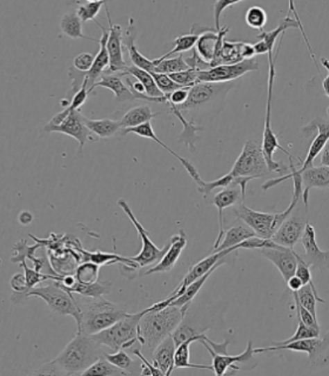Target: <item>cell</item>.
<instances>
[{
  "mask_svg": "<svg viewBox=\"0 0 329 376\" xmlns=\"http://www.w3.org/2000/svg\"><path fill=\"white\" fill-rule=\"evenodd\" d=\"M147 312H149V308L135 314L128 313L125 318L119 320L118 322H115L113 326L108 327L106 329L91 336L101 346L108 347L113 352L128 350L139 342V325L142 316Z\"/></svg>",
  "mask_w": 329,
  "mask_h": 376,
  "instance_id": "obj_6",
  "label": "cell"
},
{
  "mask_svg": "<svg viewBox=\"0 0 329 376\" xmlns=\"http://www.w3.org/2000/svg\"><path fill=\"white\" fill-rule=\"evenodd\" d=\"M10 286L13 289V292L24 293L26 291L27 282L25 273H17L11 277Z\"/></svg>",
  "mask_w": 329,
  "mask_h": 376,
  "instance_id": "obj_56",
  "label": "cell"
},
{
  "mask_svg": "<svg viewBox=\"0 0 329 376\" xmlns=\"http://www.w3.org/2000/svg\"><path fill=\"white\" fill-rule=\"evenodd\" d=\"M200 343H203V346L206 347L207 350L211 354L212 370L214 372L215 375H225L228 369L248 370L246 367L253 369L255 368V366H257L258 362L254 361V348H253L252 341H248L245 352L239 354V355L217 353L206 341H201Z\"/></svg>",
  "mask_w": 329,
  "mask_h": 376,
  "instance_id": "obj_9",
  "label": "cell"
},
{
  "mask_svg": "<svg viewBox=\"0 0 329 376\" xmlns=\"http://www.w3.org/2000/svg\"><path fill=\"white\" fill-rule=\"evenodd\" d=\"M320 336V332L315 331L314 328L307 326L301 320L298 319V328L295 334L292 338L285 340V341H276L273 342V346H279V345H286L289 342L298 341V340H303V338H317Z\"/></svg>",
  "mask_w": 329,
  "mask_h": 376,
  "instance_id": "obj_49",
  "label": "cell"
},
{
  "mask_svg": "<svg viewBox=\"0 0 329 376\" xmlns=\"http://www.w3.org/2000/svg\"><path fill=\"white\" fill-rule=\"evenodd\" d=\"M295 301V306H296V316L298 319L301 320L305 325L314 328L315 331L320 332V326H319L318 318L314 316L310 311H307L306 308L301 306V304L298 300Z\"/></svg>",
  "mask_w": 329,
  "mask_h": 376,
  "instance_id": "obj_52",
  "label": "cell"
},
{
  "mask_svg": "<svg viewBox=\"0 0 329 376\" xmlns=\"http://www.w3.org/2000/svg\"><path fill=\"white\" fill-rule=\"evenodd\" d=\"M187 246V236L184 231L181 229L178 234L171 238V246L169 251L164 253V256L155 266L151 267L149 270H146L142 275H149L154 273H167L176 266V261L181 256V253Z\"/></svg>",
  "mask_w": 329,
  "mask_h": 376,
  "instance_id": "obj_22",
  "label": "cell"
},
{
  "mask_svg": "<svg viewBox=\"0 0 329 376\" xmlns=\"http://www.w3.org/2000/svg\"><path fill=\"white\" fill-rule=\"evenodd\" d=\"M228 256H230V254L227 255L226 258L222 259L221 261L217 266L213 267L210 272H207L203 277H199L194 282H192L191 285L185 289V292L181 294L180 297L176 299V300L173 301L172 304H174V306H178V307L184 308L185 311L187 312L188 309H189V306H191L192 301L198 295V293L200 292L201 287L205 285V282L208 280V277H211L212 274L214 273L215 270H218L219 267L222 266L223 263H230V261H227Z\"/></svg>",
  "mask_w": 329,
  "mask_h": 376,
  "instance_id": "obj_30",
  "label": "cell"
},
{
  "mask_svg": "<svg viewBox=\"0 0 329 376\" xmlns=\"http://www.w3.org/2000/svg\"><path fill=\"white\" fill-rule=\"evenodd\" d=\"M105 357L108 361L112 362L113 365L117 366L118 368L123 369L124 372L127 373V375L133 374V375H142V362L135 361L132 357L124 352V350H117L115 353H105Z\"/></svg>",
  "mask_w": 329,
  "mask_h": 376,
  "instance_id": "obj_36",
  "label": "cell"
},
{
  "mask_svg": "<svg viewBox=\"0 0 329 376\" xmlns=\"http://www.w3.org/2000/svg\"><path fill=\"white\" fill-rule=\"evenodd\" d=\"M193 341L187 340L183 342L180 346L176 347V354H174V368H198L210 369L212 370V366L196 365L189 361V347Z\"/></svg>",
  "mask_w": 329,
  "mask_h": 376,
  "instance_id": "obj_40",
  "label": "cell"
},
{
  "mask_svg": "<svg viewBox=\"0 0 329 376\" xmlns=\"http://www.w3.org/2000/svg\"><path fill=\"white\" fill-rule=\"evenodd\" d=\"M47 133H62L69 137L74 138L79 144V154L83 153L85 144L88 140H93L92 132L87 129L85 124V115L81 113V110L72 111L71 113L66 117L65 120L59 124V125L52 126L47 124L44 129Z\"/></svg>",
  "mask_w": 329,
  "mask_h": 376,
  "instance_id": "obj_12",
  "label": "cell"
},
{
  "mask_svg": "<svg viewBox=\"0 0 329 376\" xmlns=\"http://www.w3.org/2000/svg\"><path fill=\"white\" fill-rule=\"evenodd\" d=\"M198 73H199L198 70L189 69L183 71V72L173 73L169 76L174 83L180 85L181 88H191L199 83Z\"/></svg>",
  "mask_w": 329,
  "mask_h": 376,
  "instance_id": "obj_50",
  "label": "cell"
},
{
  "mask_svg": "<svg viewBox=\"0 0 329 376\" xmlns=\"http://www.w3.org/2000/svg\"><path fill=\"white\" fill-rule=\"evenodd\" d=\"M187 312L184 308L174 304H169L161 309H154L151 306L139 325V343L142 350L153 354L161 342L174 333Z\"/></svg>",
  "mask_w": 329,
  "mask_h": 376,
  "instance_id": "obj_2",
  "label": "cell"
},
{
  "mask_svg": "<svg viewBox=\"0 0 329 376\" xmlns=\"http://www.w3.org/2000/svg\"><path fill=\"white\" fill-rule=\"evenodd\" d=\"M81 312V327L77 333L94 335L113 326L128 313L118 306L101 297H83L72 293Z\"/></svg>",
  "mask_w": 329,
  "mask_h": 376,
  "instance_id": "obj_3",
  "label": "cell"
},
{
  "mask_svg": "<svg viewBox=\"0 0 329 376\" xmlns=\"http://www.w3.org/2000/svg\"><path fill=\"white\" fill-rule=\"evenodd\" d=\"M269 173L271 171L262 152V145L251 139L246 141L230 174L233 175L234 178L258 179Z\"/></svg>",
  "mask_w": 329,
  "mask_h": 376,
  "instance_id": "obj_7",
  "label": "cell"
},
{
  "mask_svg": "<svg viewBox=\"0 0 329 376\" xmlns=\"http://www.w3.org/2000/svg\"><path fill=\"white\" fill-rule=\"evenodd\" d=\"M85 124L93 134H96V137L101 138V139L115 137V134L121 129L120 122H115L111 119L92 120V119L85 117Z\"/></svg>",
  "mask_w": 329,
  "mask_h": 376,
  "instance_id": "obj_37",
  "label": "cell"
},
{
  "mask_svg": "<svg viewBox=\"0 0 329 376\" xmlns=\"http://www.w3.org/2000/svg\"><path fill=\"white\" fill-rule=\"evenodd\" d=\"M321 154V165L322 166H327L329 167V139L327 142H326L325 147L322 149Z\"/></svg>",
  "mask_w": 329,
  "mask_h": 376,
  "instance_id": "obj_60",
  "label": "cell"
},
{
  "mask_svg": "<svg viewBox=\"0 0 329 376\" xmlns=\"http://www.w3.org/2000/svg\"><path fill=\"white\" fill-rule=\"evenodd\" d=\"M96 56L91 54H81L73 60V67H76L81 72H88L92 69Z\"/></svg>",
  "mask_w": 329,
  "mask_h": 376,
  "instance_id": "obj_53",
  "label": "cell"
},
{
  "mask_svg": "<svg viewBox=\"0 0 329 376\" xmlns=\"http://www.w3.org/2000/svg\"><path fill=\"white\" fill-rule=\"evenodd\" d=\"M152 76H153L155 83H157L158 88H160V91L166 95H171L173 92L176 91V90H180V85L176 84L174 83L171 78H169V74H162V73H151Z\"/></svg>",
  "mask_w": 329,
  "mask_h": 376,
  "instance_id": "obj_51",
  "label": "cell"
},
{
  "mask_svg": "<svg viewBox=\"0 0 329 376\" xmlns=\"http://www.w3.org/2000/svg\"><path fill=\"white\" fill-rule=\"evenodd\" d=\"M228 27H222L221 30L211 31L200 35L199 40L196 42V50L199 54V57L203 61L211 64L214 61L217 54L221 49L222 42L225 40L227 33H228Z\"/></svg>",
  "mask_w": 329,
  "mask_h": 376,
  "instance_id": "obj_25",
  "label": "cell"
},
{
  "mask_svg": "<svg viewBox=\"0 0 329 376\" xmlns=\"http://www.w3.org/2000/svg\"><path fill=\"white\" fill-rule=\"evenodd\" d=\"M189 90L191 88H180V90H176L171 95H166V99H167V105H174V106H181L183 104L186 103L188 99V95H189Z\"/></svg>",
  "mask_w": 329,
  "mask_h": 376,
  "instance_id": "obj_54",
  "label": "cell"
},
{
  "mask_svg": "<svg viewBox=\"0 0 329 376\" xmlns=\"http://www.w3.org/2000/svg\"><path fill=\"white\" fill-rule=\"evenodd\" d=\"M292 295L294 297V300H298L301 306L306 308L307 311H310L314 316H317V302L318 297L314 294V291L310 285L303 286V288L298 292L292 293Z\"/></svg>",
  "mask_w": 329,
  "mask_h": 376,
  "instance_id": "obj_44",
  "label": "cell"
},
{
  "mask_svg": "<svg viewBox=\"0 0 329 376\" xmlns=\"http://www.w3.org/2000/svg\"><path fill=\"white\" fill-rule=\"evenodd\" d=\"M282 37L280 38L279 45H278V50H276V57L273 58V52L268 54V61H269V73H268V97H267V106H266V117H264V138H262V152H264V158L268 163V167L271 173L276 172V173H280V172L286 171L288 167H285L281 163H276L273 160L274 153L276 149L282 151L286 156L289 158V160L294 159V156H292L291 153L283 149L282 146L279 144V139L274 132H273L272 125H271V117H272V99H273V88H274V80H276V59H278V54L280 52V47L282 44Z\"/></svg>",
  "mask_w": 329,
  "mask_h": 376,
  "instance_id": "obj_4",
  "label": "cell"
},
{
  "mask_svg": "<svg viewBox=\"0 0 329 376\" xmlns=\"http://www.w3.org/2000/svg\"><path fill=\"white\" fill-rule=\"evenodd\" d=\"M235 251H239V250L237 248H228L225 251L217 252V253L214 252L213 254L208 255L206 258L203 259L201 261H199L196 265L192 267L191 270H188V273L183 279L180 285L173 291L172 294L167 299H164V302L167 304H172L173 301L180 297L181 294L185 292V289L187 288L192 282H194L199 277H203L207 272H210L213 267L217 266L222 259L226 258L227 255Z\"/></svg>",
  "mask_w": 329,
  "mask_h": 376,
  "instance_id": "obj_13",
  "label": "cell"
},
{
  "mask_svg": "<svg viewBox=\"0 0 329 376\" xmlns=\"http://www.w3.org/2000/svg\"><path fill=\"white\" fill-rule=\"evenodd\" d=\"M153 73H162V74H173V73L183 72L186 70H189L187 63L185 61L184 54H179L176 58H169V59H154Z\"/></svg>",
  "mask_w": 329,
  "mask_h": 376,
  "instance_id": "obj_39",
  "label": "cell"
},
{
  "mask_svg": "<svg viewBox=\"0 0 329 376\" xmlns=\"http://www.w3.org/2000/svg\"><path fill=\"white\" fill-rule=\"evenodd\" d=\"M322 65L325 66V69L328 71V74H327V76H326L325 79H323V83H322V88H323V91H325L326 95L329 98V60H327V59H322Z\"/></svg>",
  "mask_w": 329,
  "mask_h": 376,
  "instance_id": "obj_59",
  "label": "cell"
},
{
  "mask_svg": "<svg viewBox=\"0 0 329 376\" xmlns=\"http://www.w3.org/2000/svg\"><path fill=\"white\" fill-rule=\"evenodd\" d=\"M244 45H245V42H228L225 39L214 61L212 63V67L220 66V65L237 64V63L245 60L244 56H242Z\"/></svg>",
  "mask_w": 329,
  "mask_h": 376,
  "instance_id": "obj_32",
  "label": "cell"
},
{
  "mask_svg": "<svg viewBox=\"0 0 329 376\" xmlns=\"http://www.w3.org/2000/svg\"><path fill=\"white\" fill-rule=\"evenodd\" d=\"M128 133L137 134L139 137L147 138V139L155 141L158 145H160L162 149H166L167 152L171 153L173 156H176V159L180 161L181 165L184 166L185 170L187 171L188 174L191 175L192 179L196 181V186L199 187L203 185V180L201 179V177H200L199 173H198V170H196V167L192 165L191 161L185 159L184 156H179L178 153H176L174 151L169 149L167 145H164V142L155 136V132H154L153 127H152V124H151V122H147V124H144V125L138 126V127H134V129H127L121 131V136H126V134Z\"/></svg>",
  "mask_w": 329,
  "mask_h": 376,
  "instance_id": "obj_21",
  "label": "cell"
},
{
  "mask_svg": "<svg viewBox=\"0 0 329 376\" xmlns=\"http://www.w3.org/2000/svg\"><path fill=\"white\" fill-rule=\"evenodd\" d=\"M253 236H257V234L253 231L252 228H249L248 226H244V224H237V226H233L230 229H227L220 246L217 250H214V252L217 253V252L225 251L228 248L240 250L239 245L249 239V238H253Z\"/></svg>",
  "mask_w": 329,
  "mask_h": 376,
  "instance_id": "obj_31",
  "label": "cell"
},
{
  "mask_svg": "<svg viewBox=\"0 0 329 376\" xmlns=\"http://www.w3.org/2000/svg\"><path fill=\"white\" fill-rule=\"evenodd\" d=\"M198 40H199V35H193V33L178 37L174 40V47H173L172 50L169 51V54H164L159 59H161V60L162 59H169V57H172L173 54H183L184 52L193 50L196 47Z\"/></svg>",
  "mask_w": 329,
  "mask_h": 376,
  "instance_id": "obj_43",
  "label": "cell"
},
{
  "mask_svg": "<svg viewBox=\"0 0 329 376\" xmlns=\"http://www.w3.org/2000/svg\"><path fill=\"white\" fill-rule=\"evenodd\" d=\"M286 284H287L288 288H289L292 293L298 292V291H300L303 287L301 279L296 277V275H293Z\"/></svg>",
  "mask_w": 329,
  "mask_h": 376,
  "instance_id": "obj_57",
  "label": "cell"
},
{
  "mask_svg": "<svg viewBox=\"0 0 329 376\" xmlns=\"http://www.w3.org/2000/svg\"><path fill=\"white\" fill-rule=\"evenodd\" d=\"M124 73L126 74H130L132 78H135V79L140 81L144 88L146 90V95L149 97V98H153V99H166L164 93L160 91V88H158L157 83L154 80L153 76L151 73L147 72V71H144V70L139 69L137 66H128Z\"/></svg>",
  "mask_w": 329,
  "mask_h": 376,
  "instance_id": "obj_34",
  "label": "cell"
},
{
  "mask_svg": "<svg viewBox=\"0 0 329 376\" xmlns=\"http://www.w3.org/2000/svg\"><path fill=\"white\" fill-rule=\"evenodd\" d=\"M118 205L123 209L128 219L132 221L134 227L138 232L139 239L142 240V251L135 256H130L134 263H138L139 268L142 267L155 266L160 261L164 253L169 251L171 246V240L166 243V246L159 248L154 245L153 241L149 238V233L146 231L145 227L139 222L138 219L135 218L130 206L125 200H118Z\"/></svg>",
  "mask_w": 329,
  "mask_h": 376,
  "instance_id": "obj_8",
  "label": "cell"
},
{
  "mask_svg": "<svg viewBox=\"0 0 329 376\" xmlns=\"http://www.w3.org/2000/svg\"><path fill=\"white\" fill-rule=\"evenodd\" d=\"M18 221L22 226H28L33 221V214L28 211H23L22 213L18 215Z\"/></svg>",
  "mask_w": 329,
  "mask_h": 376,
  "instance_id": "obj_58",
  "label": "cell"
},
{
  "mask_svg": "<svg viewBox=\"0 0 329 376\" xmlns=\"http://www.w3.org/2000/svg\"><path fill=\"white\" fill-rule=\"evenodd\" d=\"M169 106L171 112L176 115V118L180 120L181 124L184 126V131H183V133L178 138V141L186 145L188 149H191L192 153L196 152V142L199 139L196 132L203 131V127L196 126L193 122V120L192 122H187L184 115H183V113H181V111L178 110V107L174 106V105H169Z\"/></svg>",
  "mask_w": 329,
  "mask_h": 376,
  "instance_id": "obj_33",
  "label": "cell"
},
{
  "mask_svg": "<svg viewBox=\"0 0 329 376\" xmlns=\"http://www.w3.org/2000/svg\"><path fill=\"white\" fill-rule=\"evenodd\" d=\"M112 284L110 281L81 284L76 282L72 288L65 289L66 292L76 293L83 297H101L111 293Z\"/></svg>",
  "mask_w": 329,
  "mask_h": 376,
  "instance_id": "obj_38",
  "label": "cell"
},
{
  "mask_svg": "<svg viewBox=\"0 0 329 376\" xmlns=\"http://www.w3.org/2000/svg\"><path fill=\"white\" fill-rule=\"evenodd\" d=\"M329 348V334L325 338H303L298 341L289 342L286 345L279 346L266 347L254 350V354L266 353V352H279V350H292L298 353H306L310 357V361L315 365V360L323 357L326 350Z\"/></svg>",
  "mask_w": 329,
  "mask_h": 376,
  "instance_id": "obj_15",
  "label": "cell"
},
{
  "mask_svg": "<svg viewBox=\"0 0 329 376\" xmlns=\"http://www.w3.org/2000/svg\"><path fill=\"white\" fill-rule=\"evenodd\" d=\"M99 265L92 261H84L78 265L77 270L74 272V277L78 282L81 284H93L98 281L99 277Z\"/></svg>",
  "mask_w": 329,
  "mask_h": 376,
  "instance_id": "obj_42",
  "label": "cell"
},
{
  "mask_svg": "<svg viewBox=\"0 0 329 376\" xmlns=\"http://www.w3.org/2000/svg\"><path fill=\"white\" fill-rule=\"evenodd\" d=\"M40 297L47 302L51 311L57 313L59 316H72L77 323V331L81 327V308L78 306L77 301L73 297L72 293L66 292L65 289L56 285L51 281L50 285L45 287H35L26 293H17L12 294V301L18 302L23 297Z\"/></svg>",
  "mask_w": 329,
  "mask_h": 376,
  "instance_id": "obj_5",
  "label": "cell"
},
{
  "mask_svg": "<svg viewBox=\"0 0 329 376\" xmlns=\"http://www.w3.org/2000/svg\"><path fill=\"white\" fill-rule=\"evenodd\" d=\"M296 258H298V266H296V272H295V275L301 279L303 286L310 285V287L313 288L314 294L318 297L319 302L321 304H326V301L320 297V295L318 294V289L315 287L313 282V277H312V272H310V266L308 263L303 260L300 255L296 253Z\"/></svg>",
  "mask_w": 329,
  "mask_h": 376,
  "instance_id": "obj_46",
  "label": "cell"
},
{
  "mask_svg": "<svg viewBox=\"0 0 329 376\" xmlns=\"http://www.w3.org/2000/svg\"><path fill=\"white\" fill-rule=\"evenodd\" d=\"M101 345L91 335L77 333L72 341L53 361L42 366L35 374L42 375H83L86 369L105 355Z\"/></svg>",
  "mask_w": 329,
  "mask_h": 376,
  "instance_id": "obj_1",
  "label": "cell"
},
{
  "mask_svg": "<svg viewBox=\"0 0 329 376\" xmlns=\"http://www.w3.org/2000/svg\"><path fill=\"white\" fill-rule=\"evenodd\" d=\"M60 28L64 35L71 39H87L91 42H100V39L90 38L86 37L83 32V22L78 17L77 12H69L62 15L60 20Z\"/></svg>",
  "mask_w": 329,
  "mask_h": 376,
  "instance_id": "obj_35",
  "label": "cell"
},
{
  "mask_svg": "<svg viewBox=\"0 0 329 376\" xmlns=\"http://www.w3.org/2000/svg\"><path fill=\"white\" fill-rule=\"evenodd\" d=\"M121 76H123L121 73H103V76H100V79L93 86L92 91H94V88H108L115 93L117 103L144 100L140 95H137L130 91V88L127 86Z\"/></svg>",
  "mask_w": 329,
  "mask_h": 376,
  "instance_id": "obj_23",
  "label": "cell"
},
{
  "mask_svg": "<svg viewBox=\"0 0 329 376\" xmlns=\"http://www.w3.org/2000/svg\"><path fill=\"white\" fill-rule=\"evenodd\" d=\"M289 8H292V11L295 15V19L293 17H291V11H289V15L279 24V26L276 27V28L272 31H268V32H264L262 31L260 35L257 37L258 42L255 44H253V47H254V51H255V56L257 54L273 52L276 40H278V38H281L283 33L288 28H300L301 32H303V25L300 23V20H298L296 12L294 11V3L293 1L289 3Z\"/></svg>",
  "mask_w": 329,
  "mask_h": 376,
  "instance_id": "obj_17",
  "label": "cell"
},
{
  "mask_svg": "<svg viewBox=\"0 0 329 376\" xmlns=\"http://www.w3.org/2000/svg\"><path fill=\"white\" fill-rule=\"evenodd\" d=\"M246 197L242 193V187L239 185H232V186L223 188L221 192L215 194L214 198L212 200V204L217 207L219 213V234L217 241L214 243V250L220 246L223 236H225V221H223V211L228 209L230 206H237L240 202H245Z\"/></svg>",
  "mask_w": 329,
  "mask_h": 376,
  "instance_id": "obj_18",
  "label": "cell"
},
{
  "mask_svg": "<svg viewBox=\"0 0 329 376\" xmlns=\"http://www.w3.org/2000/svg\"><path fill=\"white\" fill-rule=\"evenodd\" d=\"M232 185H237L235 178H234L233 175H230V173H227L226 175L217 179L214 181H208V183L203 181V185L198 187V190L205 195V198H207L215 188H222L223 190V188H227V187L232 186Z\"/></svg>",
  "mask_w": 329,
  "mask_h": 376,
  "instance_id": "obj_48",
  "label": "cell"
},
{
  "mask_svg": "<svg viewBox=\"0 0 329 376\" xmlns=\"http://www.w3.org/2000/svg\"><path fill=\"white\" fill-rule=\"evenodd\" d=\"M240 1L237 0V1H228V0H220V1H217L214 4V20H215V28L217 31L221 30L220 27V17H221L222 12L227 10L228 8H232L234 5L239 4Z\"/></svg>",
  "mask_w": 329,
  "mask_h": 376,
  "instance_id": "obj_55",
  "label": "cell"
},
{
  "mask_svg": "<svg viewBox=\"0 0 329 376\" xmlns=\"http://www.w3.org/2000/svg\"><path fill=\"white\" fill-rule=\"evenodd\" d=\"M260 254L268 259L279 270L285 282H287L296 272L298 258L294 248L283 247L276 243L274 246L258 250Z\"/></svg>",
  "mask_w": 329,
  "mask_h": 376,
  "instance_id": "obj_16",
  "label": "cell"
},
{
  "mask_svg": "<svg viewBox=\"0 0 329 376\" xmlns=\"http://www.w3.org/2000/svg\"><path fill=\"white\" fill-rule=\"evenodd\" d=\"M105 1H84L78 3L77 15L83 23H87L90 20H96V15H99L100 10L105 6Z\"/></svg>",
  "mask_w": 329,
  "mask_h": 376,
  "instance_id": "obj_45",
  "label": "cell"
},
{
  "mask_svg": "<svg viewBox=\"0 0 329 376\" xmlns=\"http://www.w3.org/2000/svg\"><path fill=\"white\" fill-rule=\"evenodd\" d=\"M108 24H110V35L108 39V51L110 56V67L106 72L123 73L128 67L125 59H124L123 45L124 35L123 28L119 25L112 24L110 11L106 8Z\"/></svg>",
  "mask_w": 329,
  "mask_h": 376,
  "instance_id": "obj_19",
  "label": "cell"
},
{
  "mask_svg": "<svg viewBox=\"0 0 329 376\" xmlns=\"http://www.w3.org/2000/svg\"><path fill=\"white\" fill-rule=\"evenodd\" d=\"M327 113H328V115H329V107L328 108H327Z\"/></svg>",
  "mask_w": 329,
  "mask_h": 376,
  "instance_id": "obj_61",
  "label": "cell"
},
{
  "mask_svg": "<svg viewBox=\"0 0 329 376\" xmlns=\"http://www.w3.org/2000/svg\"><path fill=\"white\" fill-rule=\"evenodd\" d=\"M160 112H153L149 105H139L127 111L123 119L120 120L121 131L127 129H134L138 126L151 122L152 119L160 115Z\"/></svg>",
  "mask_w": 329,
  "mask_h": 376,
  "instance_id": "obj_29",
  "label": "cell"
},
{
  "mask_svg": "<svg viewBox=\"0 0 329 376\" xmlns=\"http://www.w3.org/2000/svg\"><path fill=\"white\" fill-rule=\"evenodd\" d=\"M83 375H127V373L124 372L123 369L118 368L117 366L108 361L105 355H103L96 363H93L90 368L86 369Z\"/></svg>",
  "mask_w": 329,
  "mask_h": 376,
  "instance_id": "obj_41",
  "label": "cell"
},
{
  "mask_svg": "<svg viewBox=\"0 0 329 376\" xmlns=\"http://www.w3.org/2000/svg\"><path fill=\"white\" fill-rule=\"evenodd\" d=\"M303 183V202L305 209H308L310 190L312 188H329V167L319 166V167H308L305 171H298Z\"/></svg>",
  "mask_w": 329,
  "mask_h": 376,
  "instance_id": "obj_26",
  "label": "cell"
},
{
  "mask_svg": "<svg viewBox=\"0 0 329 376\" xmlns=\"http://www.w3.org/2000/svg\"><path fill=\"white\" fill-rule=\"evenodd\" d=\"M293 212L294 213H292L283 221L272 238L274 243L283 247L294 248L295 245L303 238L308 224L306 217H303L301 209H298V206Z\"/></svg>",
  "mask_w": 329,
  "mask_h": 376,
  "instance_id": "obj_14",
  "label": "cell"
},
{
  "mask_svg": "<svg viewBox=\"0 0 329 376\" xmlns=\"http://www.w3.org/2000/svg\"><path fill=\"white\" fill-rule=\"evenodd\" d=\"M176 345L172 335H169L161 342L160 345L154 350L153 365L164 373V375L169 376L174 370V354H176Z\"/></svg>",
  "mask_w": 329,
  "mask_h": 376,
  "instance_id": "obj_28",
  "label": "cell"
},
{
  "mask_svg": "<svg viewBox=\"0 0 329 376\" xmlns=\"http://www.w3.org/2000/svg\"><path fill=\"white\" fill-rule=\"evenodd\" d=\"M245 20L249 27L262 31L267 24V13L260 6H252L246 12Z\"/></svg>",
  "mask_w": 329,
  "mask_h": 376,
  "instance_id": "obj_47",
  "label": "cell"
},
{
  "mask_svg": "<svg viewBox=\"0 0 329 376\" xmlns=\"http://www.w3.org/2000/svg\"><path fill=\"white\" fill-rule=\"evenodd\" d=\"M300 243H303L306 252L303 259L310 265V268L319 270H329V251H322L319 247L315 228L312 224H307Z\"/></svg>",
  "mask_w": 329,
  "mask_h": 376,
  "instance_id": "obj_20",
  "label": "cell"
},
{
  "mask_svg": "<svg viewBox=\"0 0 329 376\" xmlns=\"http://www.w3.org/2000/svg\"><path fill=\"white\" fill-rule=\"evenodd\" d=\"M234 85L230 83H203L200 81L189 90V95L186 103L178 107L179 111H192L206 106L207 104L214 103L215 100H222Z\"/></svg>",
  "mask_w": 329,
  "mask_h": 376,
  "instance_id": "obj_10",
  "label": "cell"
},
{
  "mask_svg": "<svg viewBox=\"0 0 329 376\" xmlns=\"http://www.w3.org/2000/svg\"><path fill=\"white\" fill-rule=\"evenodd\" d=\"M259 64L255 58L245 59L242 63L234 65H220L215 66L207 71H201L198 73V79L203 83H230L232 80L237 79L240 76H245L246 73L257 71Z\"/></svg>",
  "mask_w": 329,
  "mask_h": 376,
  "instance_id": "obj_11",
  "label": "cell"
},
{
  "mask_svg": "<svg viewBox=\"0 0 329 376\" xmlns=\"http://www.w3.org/2000/svg\"><path fill=\"white\" fill-rule=\"evenodd\" d=\"M96 24H98V26L103 31V35L100 38L99 51L96 54V59H94V64H93L92 69L90 70L88 72H85L86 73L85 83L87 84L90 95L92 93L93 86L100 79V76H103V73L108 71V67H110V56H108V35H110V31L105 30V27L101 26L99 23Z\"/></svg>",
  "mask_w": 329,
  "mask_h": 376,
  "instance_id": "obj_24",
  "label": "cell"
},
{
  "mask_svg": "<svg viewBox=\"0 0 329 376\" xmlns=\"http://www.w3.org/2000/svg\"><path fill=\"white\" fill-rule=\"evenodd\" d=\"M135 37H137V30H135V25H134V19L130 18L128 26H127L125 35H124V46L126 47L127 52L130 54L133 66H137L139 69L147 71V72L153 73L155 65H154L153 60H149L145 56H142L139 52L138 47L135 45Z\"/></svg>",
  "mask_w": 329,
  "mask_h": 376,
  "instance_id": "obj_27",
  "label": "cell"
}]
</instances>
